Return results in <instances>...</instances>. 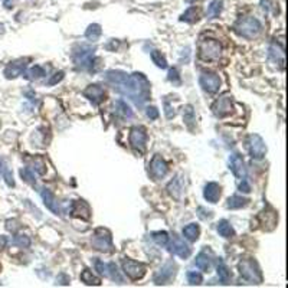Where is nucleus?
I'll return each instance as SVG.
<instances>
[{
    "label": "nucleus",
    "mask_w": 288,
    "mask_h": 288,
    "mask_svg": "<svg viewBox=\"0 0 288 288\" xmlns=\"http://www.w3.org/2000/svg\"><path fill=\"white\" fill-rule=\"evenodd\" d=\"M105 81L117 91L118 94L127 97L137 107H143L146 101L150 100V82L141 72L134 74H126L123 71H107L105 72Z\"/></svg>",
    "instance_id": "obj_1"
},
{
    "label": "nucleus",
    "mask_w": 288,
    "mask_h": 288,
    "mask_svg": "<svg viewBox=\"0 0 288 288\" xmlns=\"http://www.w3.org/2000/svg\"><path fill=\"white\" fill-rule=\"evenodd\" d=\"M72 61L75 66L82 71H94V65L97 62L95 48L88 45H78L72 51Z\"/></svg>",
    "instance_id": "obj_2"
},
{
    "label": "nucleus",
    "mask_w": 288,
    "mask_h": 288,
    "mask_svg": "<svg viewBox=\"0 0 288 288\" xmlns=\"http://www.w3.org/2000/svg\"><path fill=\"white\" fill-rule=\"evenodd\" d=\"M234 30L245 39H255L262 32V23L257 18H242L235 23Z\"/></svg>",
    "instance_id": "obj_3"
},
{
    "label": "nucleus",
    "mask_w": 288,
    "mask_h": 288,
    "mask_svg": "<svg viewBox=\"0 0 288 288\" xmlns=\"http://www.w3.org/2000/svg\"><path fill=\"white\" fill-rule=\"evenodd\" d=\"M239 268V274L241 277L251 283V284H261L262 283V272L258 262L252 258H246V260H242L238 265Z\"/></svg>",
    "instance_id": "obj_4"
},
{
    "label": "nucleus",
    "mask_w": 288,
    "mask_h": 288,
    "mask_svg": "<svg viewBox=\"0 0 288 288\" xmlns=\"http://www.w3.org/2000/svg\"><path fill=\"white\" fill-rule=\"evenodd\" d=\"M198 51H199V58L203 59V61H216L219 59L221 56V52H222V46L218 41L215 39H202L199 42V46H198Z\"/></svg>",
    "instance_id": "obj_5"
},
{
    "label": "nucleus",
    "mask_w": 288,
    "mask_h": 288,
    "mask_svg": "<svg viewBox=\"0 0 288 288\" xmlns=\"http://www.w3.org/2000/svg\"><path fill=\"white\" fill-rule=\"evenodd\" d=\"M94 266H95V269H97L101 275H104L107 278L112 280L114 283L124 284V277L121 275V272L118 271V268H117V265H115L114 262L105 264V262H103L101 260H98V258H94Z\"/></svg>",
    "instance_id": "obj_6"
},
{
    "label": "nucleus",
    "mask_w": 288,
    "mask_h": 288,
    "mask_svg": "<svg viewBox=\"0 0 288 288\" xmlns=\"http://www.w3.org/2000/svg\"><path fill=\"white\" fill-rule=\"evenodd\" d=\"M91 244L95 249L101 251V252H111L112 251V236L108 229L104 228H98L95 231V234L91 239Z\"/></svg>",
    "instance_id": "obj_7"
},
{
    "label": "nucleus",
    "mask_w": 288,
    "mask_h": 288,
    "mask_svg": "<svg viewBox=\"0 0 288 288\" xmlns=\"http://www.w3.org/2000/svg\"><path fill=\"white\" fill-rule=\"evenodd\" d=\"M130 146L140 155L146 153V147H147V133L146 129L141 126H135L130 130Z\"/></svg>",
    "instance_id": "obj_8"
},
{
    "label": "nucleus",
    "mask_w": 288,
    "mask_h": 288,
    "mask_svg": "<svg viewBox=\"0 0 288 288\" xmlns=\"http://www.w3.org/2000/svg\"><path fill=\"white\" fill-rule=\"evenodd\" d=\"M246 146H248L249 155H251V157L252 158L261 160V158L265 157L266 146H265V141L262 140L261 135H258V134H251V135H248Z\"/></svg>",
    "instance_id": "obj_9"
},
{
    "label": "nucleus",
    "mask_w": 288,
    "mask_h": 288,
    "mask_svg": "<svg viewBox=\"0 0 288 288\" xmlns=\"http://www.w3.org/2000/svg\"><path fill=\"white\" fill-rule=\"evenodd\" d=\"M176 269H177V266H176V264L173 261H167L160 269H158L157 272H156V275H155V283H156V286H164V284H169L173 278H175V275H176Z\"/></svg>",
    "instance_id": "obj_10"
},
{
    "label": "nucleus",
    "mask_w": 288,
    "mask_h": 288,
    "mask_svg": "<svg viewBox=\"0 0 288 288\" xmlns=\"http://www.w3.org/2000/svg\"><path fill=\"white\" fill-rule=\"evenodd\" d=\"M232 110H234V98L231 95H223V97L218 98L212 105L213 114L219 118L229 115L232 112Z\"/></svg>",
    "instance_id": "obj_11"
},
{
    "label": "nucleus",
    "mask_w": 288,
    "mask_h": 288,
    "mask_svg": "<svg viewBox=\"0 0 288 288\" xmlns=\"http://www.w3.org/2000/svg\"><path fill=\"white\" fill-rule=\"evenodd\" d=\"M121 265H123V271L124 274L133 280V281H138L144 277L146 274V266L143 264H138V262L133 261V260H123L121 261Z\"/></svg>",
    "instance_id": "obj_12"
},
{
    "label": "nucleus",
    "mask_w": 288,
    "mask_h": 288,
    "mask_svg": "<svg viewBox=\"0 0 288 288\" xmlns=\"http://www.w3.org/2000/svg\"><path fill=\"white\" fill-rule=\"evenodd\" d=\"M30 61V58H21L16 59L13 62H10L6 68H4V77L7 79H13L19 75H22L27 68V62Z\"/></svg>",
    "instance_id": "obj_13"
},
{
    "label": "nucleus",
    "mask_w": 288,
    "mask_h": 288,
    "mask_svg": "<svg viewBox=\"0 0 288 288\" xmlns=\"http://www.w3.org/2000/svg\"><path fill=\"white\" fill-rule=\"evenodd\" d=\"M169 252H172V254H175V255H177V257L186 260V258L190 257L192 248L184 242L183 239H180L179 236H173L172 242L169 244Z\"/></svg>",
    "instance_id": "obj_14"
},
{
    "label": "nucleus",
    "mask_w": 288,
    "mask_h": 288,
    "mask_svg": "<svg viewBox=\"0 0 288 288\" xmlns=\"http://www.w3.org/2000/svg\"><path fill=\"white\" fill-rule=\"evenodd\" d=\"M199 84H200V87L203 88V91H206V92H209V94H215V92H218V89H219V87H221V78H219L216 74L205 72V74L200 75Z\"/></svg>",
    "instance_id": "obj_15"
},
{
    "label": "nucleus",
    "mask_w": 288,
    "mask_h": 288,
    "mask_svg": "<svg viewBox=\"0 0 288 288\" xmlns=\"http://www.w3.org/2000/svg\"><path fill=\"white\" fill-rule=\"evenodd\" d=\"M167 172H169L167 163L160 157L158 155H156L150 161V175H152V177L155 180H160V179H163L167 175Z\"/></svg>",
    "instance_id": "obj_16"
},
{
    "label": "nucleus",
    "mask_w": 288,
    "mask_h": 288,
    "mask_svg": "<svg viewBox=\"0 0 288 288\" xmlns=\"http://www.w3.org/2000/svg\"><path fill=\"white\" fill-rule=\"evenodd\" d=\"M82 95H84L85 98H88L94 105H100L105 100L104 89H103L100 85H97V84L88 85V87L82 91Z\"/></svg>",
    "instance_id": "obj_17"
},
{
    "label": "nucleus",
    "mask_w": 288,
    "mask_h": 288,
    "mask_svg": "<svg viewBox=\"0 0 288 288\" xmlns=\"http://www.w3.org/2000/svg\"><path fill=\"white\" fill-rule=\"evenodd\" d=\"M229 169L232 170L234 176L238 177V179H245L246 177V167H245V161L241 155L238 153H234L231 157H229Z\"/></svg>",
    "instance_id": "obj_18"
},
{
    "label": "nucleus",
    "mask_w": 288,
    "mask_h": 288,
    "mask_svg": "<svg viewBox=\"0 0 288 288\" xmlns=\"http://www.w3.org/2000/svg\"><path fill=\"white\" fill-rule=\"evenodd\" d=\"M167 192L169 195L176 199V200H182V195L184 192V184L183 179H182V175H177L170 183L167 184Z\"/></svg>",
    "instance_id": "obj_19"
},
{
    "label": "nucleus",
    "mask_w": 288,
    "mask_h": 288,
    "mask_svg": "<svg viewBox=\"0 0 288 288\" xmlns=\"http://www.w3.org/2000/svg\"><path fill=\"white\" fill-rule=\"evenodd\" d=\"M71 215L75 216V218H81V219H85L88 221L91 218V209H89V205L85 202V200H75L71 206Z\"/></svg>",
    "instance_id": "obj_20"
},
{
    "label": "nucleus",
    "mask_w": 288,
    "mask_h": 288,
    "mask_svg": "<svg viewBox=\"0 0 288 288\" xmlns=\"http://www.w3.org/2000/svg\"><path fill=\"white\" fill-rule=\"evenodd\" d=\"M39 193H41V198H42V200H44V205L51 210L52 213L59 215V213H61V209H59V205H58V202H56V199H55L52 192H51L49 189H41Z\"/></svg>",
    "instance_id": "obj_21"
},
{
    "label": "nucleus",
    "mask_w": 288,
    "mask_h": 288,
    "mask_svg": "<svg viewBox=\"0 0 288 288\" xmlns=\"http://www.w3.org/2000/svg\"><path fill=\"white\" fill-rule=\"evenodd\" d=\"M258 218L261 219V225L265 231H272V229L277 226V219H278V218H277V213H275L274 210H264V212L260 213Z\"/></svg>",
    "instance_id": "obj_22"
},
{
    "label": "nucleus",
    "mask_w": 288,
    "mask_h": 288,
    "mask_svg": "<svg viewBox=\"0 0 288 288\" xmlns=\"http://www.w3.org/2000/svg\"><path fill=\"white\" fill-rule=\"evenodd\" d=\"M222 195V190H221V186L215 182H210L205 186L203 189V198L209 202V203H216L219 200Z\"/></svg>",
    "instance_id": "obj_23"
},
{
    "label": "nucleus",
    "mask_w": 288,
    "mask_h": 288,
    "mask_svg": "<svg viewBox=\"0 0 288 288\" xmlns=\"http://www.w3.org/2000/svg\"><path fill=\"white\" fill-rule=\"evenodd\" d=\"M210 265H212V251L208 249V248H205L196 257V266L200 271H203V272H209Z\"/></svg>",
    "instance_id": "obj_24"
},
{
    "label": "nucleus",
    "mask_w": 288,
    "mask_h": 288,
    "mask_svg": "<svg viewBox=\"0 0 288 288\" xmlns=\"http://www.w3.org/2000/svg\"><path fill=\"white\" fill-rule=\"evenodd\" d=\"M216 272H218V277H219V280H221L222 284H228L229 283V280H231V271L228 269L226 264L222 261V258H219V261H218Z\"/></svg>",
    "instance_id": "obj_25"
},
{
    "label": "nucleus",
    "mask_w": 288,
    "mask_h": 288,
    "mask_svg": "<svg viewBox=\"0 0 288 288\" xmlns=\"http://www.w3.org/2000/svg\"><path fill=\"white\" fill-rule=\"evenodd\" d=\"M268 56L271 59H274V62L280 64L281 65V69L284 68V49L283 48H278L277 44L271 45L269 49H268Z\"/></svg>",
    "instance_id": "obj_26"
},
{
    "label": "nucleus",
    "mask_w": 288,
    "mask_h": 288,
    "mask_svg": "<svg viewBox=\"0 0 288 288\" xmlns=\"http://www.w3.org/2000/svg\"><path fill=\"white\" fill-rule=\"evenodd\" d=\"M199 234H200V228L196 223H189L186 228H183V236L187 241H190V242L198 241Z\"/></svg>",
    "instance_id": "obj_27"
},
{
    "label": "nucleus",
    "mask_w": 288,
    "mask_h": 288,
    "mask_svg": "<svg viewBox=\"0 0 288 288\" xmlns=\"http://www.w3.org/2000/svg\"><path fill=\"white\" fill-rule=\"evenodd\" d=\"M115 111L123 118H131L133 117V110L124 100H117L115 101Z\"/></svg>",
    "instance_id": "obj_28"
},
{
    "label": "nucleus",
    "mask_w": 288,
    "mask_h": 288,
    "mask_svg": "<svg viewBox=\"0 0 288 288\" xmlns=\"http://www.w3.org/2000/svg\"><path fill=\"white\" fill-rule=\"evenodd\" d=\"M101 33H103L101 26H100L98 23H92V25H89V26L87 27V30H85V38H87L88 41H91V42H97V41L100 39Z\"/></svg>",
    "instance_id": "obj_29"
},
{
    "label": "nucleus",
    "mask_w": 288,
    "mask_h": 288,
    "mask_svg": "<svg viewBox=\"0 0 288 288\" xmlns=\"http://www.w3.org/2000/svg\"><path fill=\"white\" fill-rule=\"evenodd\" d=\"M216 229H218L219 235L223 236V238H232V236L235 235V231H234V228L231 226V223H229L226 219H222V221L218 223Z\"/></svg>",
    "instance_id": "obj_30"
},
{
    "label": "nucleus",
    "mask_w": 288,
    "mask_h": 288,
    "mask_svg": "<svg viewBox=\"0 0 288 288\" xmlns=\"http://www.w3.org/2000/svg\"><path fill=\"white\" fill-rule=\"evenodd\" d=\"M248 202H249L248 199H245V198H242V196H238V195H234V196H231V198L228 199L226 208H228V209H241V208L246 206Z\"/></svg>",
    "instance_id": "obj_31"
},
{
    "label": "nucleus",
    "mask_w": 288,
    "mask_h": 288,
    "mask_svg": "<svg viewBox=\"0 0 288 288\" xmlns=\"http://www.w3.org/2000/svg\"><path fill=\"white\" fill-rule=\"evenodd\" d=\"M44 75H45V69L42 66H39V65H35V66H32L29 69H25V72H23V77L29 79V81L42 78Z\"/></svg>",
    "instance_id": "obj_32"
},
{
    "label": "nucleus",
    "mask_w": 288,
    "mask_h": 288,
    "mask_svg": "<svg viewBox=\"0 0 288 288\" xmlns=\"http://www.w3.org/2000/svg\"><path fill=\"white\" fill-rule=\"evenodd\" d=\"M180 21L186 22V23H195V22H198L199 21V10L195 6L189 7L183 15L180 16Z\"/></svg>",
    "instance_id": "obj_33"
},
{
    "label": "nucleus",
    "mask_w": 288,
    "mask_h": 288,
    "mask_svg": "<svg viewBox=\"0 0 288 288\" xmlns=\"http://www.w3.org/2000/svg\"><path fill=\"white\" fill-rule=\"evenodd\" d=\"M32 170L41 176H45L46 175V160L44 157L32 158Z\"/></svg>",
    "instance_id": "obj_34"
},
{
    "label": "nucleus",
    "mask_w": 288,
    "mask_h": 288,
    "mask_svg": "<svg viewBox=\"0 0 288 288\" xmlns=\"http://www.w3.org/2000/svg\"><path fill=\"white\" fill-rule=\"evenodd\" d=\"M81 280L87 284V286H101V280L98 277H95L89 269H84L81 274Z\"/></svg>",
    "instance_id": "obj_35"
},
{
    "label": "nucleus",
    "mask_w": 288,
    "mask_h": 288,
    "mask_svg": "<svg viewBox=\"0 0 288 288\" xmlns=\"http://www.w3.org/2000/svg\"><path fill=\"white\" fill-rule=\"evenodd\" d=\"M222 7H223V0H212L208 7V18L209 19L218 18L222 12Z\"/></svg>",
    "instance_id": "obj_36"
},
{
    "label": "nucleus",
    "mask_w": 288,
    "mask_h": 288,
    "mask_svg": "<svg viewBox=\"0 0 288 288\" xmlns=\"http://www.w3.org/2000/svg\"><path fill=\"white\" fill-rule=\"evenodd\" d=\"M183 118L184 123L192 129L193 124H195V121H196V115H195V111H193V107H192V105H187V107L184 108Z\"/></svg>",
    "instance_id": "obj_37"
},
{
    "label": "nucleus",
    "mask_w": 288,
    "mask_h": 288,
    "mask_svg": "<svg viewBox=\"0 0 288 288\" xmlns=\"http://www.w3.org/2000/svg\"><path fill=\"white\" fill-rule=\"evenodd\" d=\"M150 56H152V61H153V64H156V66L161 68V69L167 68V61H166V58L161 55V52H160V51H153Z\"/></svg>",
    "instance_id": "obj_38"
},
{
    "label": "nucleus",
    "mask_w": 288,
    "mask_h": 288,
    "mask_svg": "<svg viewBox=\"0 0 288 288\" xmlns=\"http://www.w3.org/2000/svg\"><path fill=\"white\" fill-rule=\"evenodd\" d=\"M21 177L29 184H35L36 183V179H35V172L30 169V167H23L21 169Z\"/></svg>",
    "instance_id": "obj_39"
},
{
    "label": "nucleus",
    "mask_w": 288,
    "mask_h": 288,
    "mask_svg": "<svg viewBox=\"0 0 288 288\" xmlns=\"http://www.w3.org/2000/svg\"><path fill=\"white\" fill-rule=\"evenodd\" d=\"M152 238H153V241H155L157 245H161V246H164V245L169 244V234L164 232V231H158V232L152 234Z\"/></svg>",
    "instance_id": "obj_40"
},
{
    "label": "nucleus",
    "mask_w": 288,
    "mask_h": 288,
    "mask_svg": "<svg viewBox=\"0 0 288 288\" xmlns=\"http://www.w3.org/2000/svg\"><path fill=\"white\" fill-rule=\"evenodd\" d=\"M187 281L192 286H199V284L203 283V277H202V274H199L196 271H189L187 272Z\"/></svg>",
    "instance_id": "obj_41"
},
{
    "label": "nucleus",
    "mask_w": 288,
    "mask_h": 288,
    "mask_svg": "<svg viewBox=\"0 0 288 288\" xmlns=\"http://www.w3.org/2000/svg\"><path fill=\"white\" fill-rule=\"evenodd\" d=\"M167 79L173 84V85H180L182 84V79H180V75H179V71L177 68H172L169 69V75H167Z\"/></svg>",
    "instance_id": "obj_42"
},
{
    "label": "nucleus",
    "mask_w": 288,
    "mask_h": 288,
    "mask_svg": "<svg viewBox=\"0 0 288 288\" xmlns=\"http://www.w3.org/2000/svg\"><path fill=\"white\" fill-rule=\"evenodd\" d=\"M13 242H15V245H18L21 248H29L30 246V239L26 235H16Z\"/></svg>",
    "instance_id": "obj_43"
},
{
    "label": "nucleus",
    "mask_w": 288,
    "mask_h": 288,
    "mask_svg": "<svg viewBox=\"0 0 288 288\" xmlns=\"http://www.w3.org/2000/svg\"><path fill=\"white\" fill-rule=\"evenodd\" d=\"M3 177H4V182L7 186H10V187H13L15 186V180H13V176H12V173H10V170L6 167L4 170H3Z\"/></svg>",
    "instance_id": "obj_44"
},
{
    "label": "nucleus",
    "mask_w": 288,
    "mask_h": 288,
    "mask_svg": "<svg viewBox=\"0 0 288 288\" xmlns=\"http://www.w3.org/2000/svg\"><path fill=\"white\" fill-rule=\"evenodd\" d=\"M65 77V74H64V71H59V72H56V74H53L51 79L48 81V85H55V84H58V82H61L62 79Z\"/></svg>",
    "instance_id": "obj_45"
},
{
    "label": "nucleus",
    "mask_w": 288,
    "mask_h": 288,
    "mask_svg": "<svg viewBox=\"0 0 288 288\" xmlns=\"http://www.w3.org/2000/svg\"><path fill=\"white\" fill-rule=\"evenodd\" d=\"M172 110H173V108L170 107L169 100H167V98H164V114H166V117H167L169 120H170V118H173V117H175V114H176V112H175V111H172Z\"/></svg>",
    "instance_id": "obj_46"
},
{
    "label": "nucleus",
    "mask_w": 288,
    "mask_h": 288,
    "mask_svg": "<svg viewBox=\"0 0 288 288\" xmlns=\"http://www.w3.org/2000/svg\"><path fill=\"white\" fill-rule=\"evenodd\" d=\"M198 216L200 218V219H203V221H206V219H210L212 218V212L210 210H206L205 208H199L198 209Z\"/></svg>",
    "instance_id": "obj_47"
},
{
    "label": "nucleus",
    "mask_w": 288,
    "mask_h": 288,
    "mask_svg": "<svg viewBox=\"0 0 288 288\" xmlns=\"http://www.w3.org/2000/svg\"><path fill=\"white\" fill-rule=\"evenodd\" d=\"M146 112H147V117H149L150 120H156V118H158V111L156 107H149Z\"/></svg>",
    "instance_id": "obj_48"
},
{
    "label": "nucleus",
    "mask_w": 288,
    "mask_h": 288,
    "mask_svg": "<svg viewBox=\"0 0 288 288\" xmlns=\"http://www.w3.org/2000/svg\"><path fill=\"white\" fill-rule=\"evenodd\" d=\"M239 190L244 192V193H249V192H251V186L248 184V182H246L245 179H242V182L239 184Z\"/></svg>",
    "instance_id": "obj_49"
},
{
    "label": "nucleus",
    "mask_w": 288,
    "mask_h": 288,
    "mask_svg": "<svg viewBox=\"0 0 288 288\" xmlns=\"http://www.w3.org/2000/svg\"><path fill=\"white\" fill-rule=\"evenodd\" d=\"M56 281H58L59 284H62V286H68V284H69V278L66 277V274H59L58 278H56Z\"/></svg>",
    "instance_id": "obj_50"
},
{
    "label": "nucleus",
    "mask_w": 288,
    "mask_h": 288,
    "mask_svg": "<svg viewBox=\"0 0 288 288\" xmlns=\"http://www.w3.org/2000/svg\"><path fill=\"white\" fill-rule=\"evenodd\" d=\"M117 45H118V42H115L114 39H111L107 45H105V48L108 49V51H115V48H117Z\"/></svg>",
    "instance_id": "obj_51"
},
{
    "label": "nucleus",
    "mask_w": 288,
    "mask_h": 288,
    "mask_svg": "<svg viewBox=\"0 0 288 288\" xmlns=\"http://www.w3.org/2000/svg\"><path fill=\"white\" fill-rule=\"evenodd\" d=\"M6 167H4V164H3V161L0 160V175H3V170H4Z\"/></svg>",
    "instance_id": "obj_52"
},
{
    "label": "nucleus",
    "mask_w": 288,
    "mask_h": 288,
    "mask_svg": "<svg viewBox=\"0 0 288 288\" xmlns=\"http://www.w3.org/2000/svg\"><path fill=\"white\" fill-rule=\"evenodd\" d=\"M187 1H189V3H190V1H192V0H187Z\"/></svg>",
    "instance_id": "obj_53"
}]
</instances>
